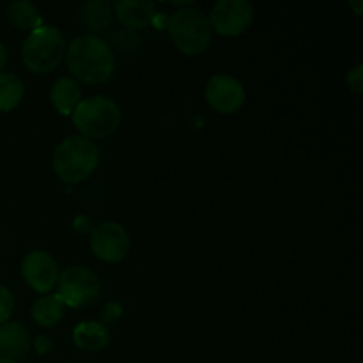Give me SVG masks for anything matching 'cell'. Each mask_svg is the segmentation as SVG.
<instances>
[{
	"label": "cell",
	"mask_w": 363,
	"mask_h": 363,
	"mask_svg": "<svg viewBox=\"0 0 363 363\" xmlns=\"http://www.w3.org/2000/svg\"><path fill=\"white\" fill-rule=\"evenodd\" d=\"M21 277L32 291L48 294L59 282V266L48 252L32 250L21 261Z\"/></svg>",
	"instance_id": "9"
},
{
	"label": "cell",
	"mask_w": 363,
	"mask_h": 363,
	"mask_svg": "<svg viewBox=\"0 0 363 363\" xmlns=\"http://www.w3.org/2000/svg\"><path fill=\"white\" fill-rule=\"evenodd\" d=\"M101 294V280L92 269L85 266H69L59 273L57 296L64 307L82 308L94 303Z\"/></svg>",
	"instance_id": "6"
},
{
	"label": "cell",
	"mask_w": 363,
	"mask_h": 363,
	"mask_svg": "<svg viewBox=\"0 0 363 363\" xmlns=\"http://www.w3.org/2000/svg\"><path fill=\"white\" fill-rule=\"evenodd\" d=\"M99 163V149L89 138L71 135L53 152V170L62 183L77 184L94 174Z\"/></svg>",
	"instance_id": "2"
},
{
	"label": "cell",
	"mask_w": 363,
	"mask_h": 363,
	"mask_svg": "<svg viewBox=\"0 0 363 363\" xmlns=\"http://www.w3.org/2000/svg\"><path fill=\"white\" fill-rule=\"evenodd\" d=\"M14 311V296L7 287L0 286V325L9 321Z\"/></svg>",
	"instance_id": "20"
},
{
	"label": "cell",
	"mask_w": 363,
	"mask_h": 363,
	"mask_svg": "<svg viewBox=\"0 0 363 363\" xmlns=\"http://www.w3.org/2000/svg\"><path fill=\"white\" fill-rule=\"evenodd\" d=\"M206 101L215 112L230 116L245 105L247 92L240 80L229 74H215L206 85Z\"/></svg>",
	"instance_id": "10"
},
{
	"label": "cell",
	"mask_w": 363,
	"mask_h": 363,
	"mask_svg": "<svg viewBox=\"0 0 363 363\" xmlns=\"http://www.w3.org/2000/svg\"><path fill=\"white\" fill-rule=\"evenodd\" d=\"M121 315H123V307L119 303H116V301H110V303H106L103 307L101 325H113V323L119 321Z\"/></svg>",
	"instance_id": "22"
},
{
	"label": "cell",
	"mask_w": 363,
	"mask_h": 363,
	"mask_svg": "<svg viewBox=\"0 0 363 363\" xmlns=\"http://www.w3.org/2000/svg\"><path fill=\"white\" fill-rule=\"evenodd\" d=\"M110 45L116 46L119 52L130 53L135 52L138 48V43H140V38L135 34L133 30H128V28H123V30H116L110 34ZM108 45V46H110Z\"/></svg>",
	"instance_id": "19"
},
{
	"label": "cell",
	"mask_w": 363,
	"mask_h": 363,
	"mask_svg": "<svg viewBox=\"0 0 363 363\" xmlns=\"http://www.w3.org/2000/svg\"><path fill=\"white\" fill-rule=\"evenodd\" d=\"M350 6L354 9V14L357 16H362V11H363V4L362 2H350Z\"/></svg>",
	"instance_id": "25"
},
{
	"label": "cell",
	"mask_w": 363,
	"mask_h": 363,
	"mask_svg": "<svg viewBox=\"0 0 363 363\" xmlns=\"http://www.w3.org/2000/svg\"><path fill=\"white\" fill-rule=\"evenodd\" d=\"M346 80H347V85H350L351 91H353L354 94L360 96L363 92V66L362 64H357L353 69L347 71Z\"/></svg>",
	"instance_id": "21"
},
{
	"label": "cell",
	"mask_w": 363,
	"mask_h": 363,
	"mask_svg": "<svg viewBox=\"0 0 363 363\" xmlns=\"http://www.w3.org/2000/svg\"><path fill=\"white\" fill-rule=\"evenodd\" d=\"M7 64V52H6V46L0 43V73L4 71V67H6Z\"/></svg>",
	"instance_id": "24"
},
{
	"label": "cell",
	"mask_w": 363,
	"mask_h": 363,
	"mask_svg": "<svg viewBox=\"0 0 363 363\" xmlns=\"http://www.w3.org/2000/svg\"><path fill=\"white\" fill-rule=\"evenodd\" d=\"M113 14L128 30H140L152 23L156 16L155 2L149 0H119L113 4Z\"/></svg>",
	"instance_id": "11"
},
{
	"label": "cell",
	"mask_w": 363,
	"mask_h": 363,
	"mask_svg": "<svg viewBox=\"0 0 363 363\" xmlns=\"http://www.w3.org/2000/svg\"><path fill=\"white\" fill-rule=\"evenodd\" d=\"M50 99L60 116H73L82 101L80 84L69 77L59 78L50 91Z\"/></svg>",
	"instance_id": "14"
},
{
	"label": "cell",
	"mask_w": 363,
	"mask_h": 363,
	"mask_svg": "<svg viewBox=\"0 0 363 363\" xmlns=\"http://www.w3.org/2000/svg\"><path fill=\"white\" fill-rule=\"evenodd\" d=\"M71 117H73L74 128L80 131V137L89 138V140L110 137L116 133L123 119L117 103L105 96L82 99Z\"/></svg>",
	"instance_id": "5"
},
{
	"label": "cell",
	"mask_w": 363,
	"mask_h": 363,
	"mask_svg": "<svg viewBox=\"0 0 363 363\" xmlns=\"http://www.w3.org/2000/svg\"><path fill=\"white\" fill-rule=\"evenodd\" d=\"M91 250L99 261L116 264L126 259L130 252V236L119 223H99L91 234Z\"/></svg>",
	"instance_id": "8"
},
{
	"label": "cell",
	"mask_w": 363,
	"mask_h": 363,
	"mask_svg": "<svg viewBox=\"0 0 363 363\" xmlns=\"http://www.w3.org/2000/svg\"><path fill=\"white\" fill-rule=\"evenodd\" d=\"M32 347L30 335L27 328L16 321H7L0 325V358L23 360Z\"/></svg>",
	"instance_id": "12"
},
{
	"label": "cell",
	"mask_w": 363,
	"mask_h": 363,
	"mask_svg": "<svg viewBox=\"0 0 363 363\" xmlns=\"http://www.w3.org/2000/svg\"><path fill=\"white\" fill-rule=\"evenodd\" d=\"M7 20L21 30H34V28L41 27V16H39L38 7L28 0L11 2L7 7Z\"/></svg>",
	"instance_id": "17"
},
{
	"label": "cell",
	"mask_w": 363,
	"mask_h": 363,
	"mask_svg": "<svg viewBox=\"0 0 363 363\" xmlns=\"http://www.w3.org/2000/svg\"><path fill=\"white\" fill-rule=\"evenodd\" d=\"M66 64L77 82L89 85L105 84L116 71V57L105 39L78 35L66 50Z\"/></svg>",
	"instance_id": "1"
},
{
	"label": "cell",
	"mask_w": 363,
	"mask_h": 363,
	"mask_svg": "<svg viewBox=\"0 0 363 363\" xmlns=\"http://www.w3.org/2000/svg\"><path fill=\"white\" fill-rule=\"evenodd\" d=\"M66 57V39L57 27H41L28 32L21 46L23 66L32 73H50Z\"/></svg>",
	"instance_id": "4"
},
{
	"label": "cell",
	"mask_w": 363,
	"mask_h": 363,
	"mask_svg": "<svg viewBox=\"0 0 363 363\" xmlns=\"http://www.w3.org/2000/svg\"><path fill=\"white\" fill-rule=\"evenodd\" d=\"M73 342L78 350L94 351L105 350L110 344V332L105 325L98 321H84L74 326L73 330Z\"/></svg>",
	"instance_id": "13"
},
{
	"label": "cell",
	"mask_w": 363,
	"mask_h": 363,
	"mask_svg": "<svg viewBox=\"0 0 363 363\" xmlns=\"http://www.w3.org/2000/svg\"><path fill=\"white\" fill-rule=\"evenodd\" d=\"M0 363H18V362L11 360V358H0Z\"/></svg>",
	"instance_id": "26"
},
{
	"label": "cell",
	"mask_w": 363,
	"mask_h": 363,
	"mask_svg": "<svg viewBox=\"0 0 363 363\" xmlns=\"http://www.w3.org/2000/svg\"><path fill=\"white\" fill-rule=\"evenodd\" d=\"M169 34L179 52L197 57L211 45L213 28L204 11L186 6L172 13L169 20Z\"/></svg>",
	"instance_id": "3"
},
{
	"label": "cell",
	"mask_w": 363,
	"mask_h": 363,
	"mask_svg": "<svg viewBox=\"0 0 363 363\" xmlns=\"http://www.w3.org/2000/svg\"><path fill=\"white\" fill-rule=\"evenodd\" d=\"M23 82L13 73H0V112H11L21 103Z\"/></svg>",
	"instance_id": "18"
},
{
	"label": "cell",
	"mask_w": 363,
	"mask_h": 363,
	"mask_svg": "<svg viewBox=\"0 0 363 363\" xmlns=\"http://www.w3.org/2000/svg\"><path fill=\"white\" fill-rule=\"evenodd\" d=\"M213 30L222 35H240L254 21V6L247 0H220L209 14Z\"/></svg>",
	"instance_id": "7"
},
{
	"label": "cell",
	"mask_w": 363,
	"mask_h": 363,
	"mask_svg": "<svg viewBox=\"0 0 363 363\" xmlns=\"http://www.w3.org/2000/svg\"><path fill=\"white\" fill-rule=\"evenodd\" d=\"M34 350L35 353L41 354V357H46L48 353H52L53 342L46 335H38L34 339Z\"/></svg>",
	"instance_id": "23"
},
{
	"label": "cell",
	"mask_w": 363,
	"mask_h": 363,
	"mask_svg": "<svg viewBox=\"0 0 363 363\" xmlns=\"http://www.w3.org/2000/svg\"><path fill=\"white\" fill-rule=\"evenodd\" d=\"M64 303L57 294H45L32 303V319L41 328H53L64 315Z\"/></svg>",
	"instance_id": "16"
},
{
	"label": "cell",
	"mask_w": 363,
	"mask_h": 363,
	"mask_svg": "<svg viewBox=\"0 0 363 363\" xmlns=\"http://www.w3.org/2000/svg\"><path fill=\"white\" fill-rule=\"evenodd\" d=\"M78 18L80 23L94 35L110 27L113 20V7L105 0H89L80 7Z\"/></svg>",
	"instance_id": "15"
}]
</instances>
